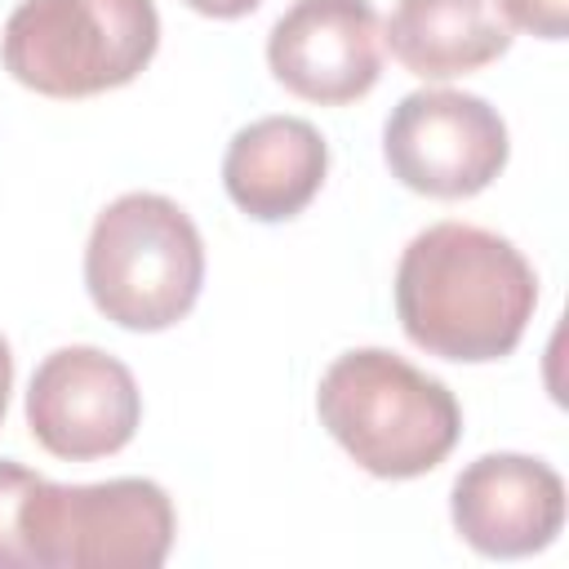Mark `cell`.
<instances>
[{
    "label": "cell",
    "instance_id": "1",
    "mask_svg": "<svg viewBox=\"0 0 569 569\" xmlns=\"http://www.w3.org/2000/svg\"><path fill=\"white\" fill-rule=\"evenodd\" d=\"M538 307L525 253L471 222H436L409 240L396 267V316L422 351L485 365L516 351Z\"/></svg>",
    "mask_w": 569,
    "mask_h": 569
},
{
    "label": "cell",
    "instance_id": "2",
    "mask_svg": "<svg viewBox=\"0 0 569 569\" xmlns=\"http://www.w3.org/2000/svg\"><path fill=\"white\" fill-rule=\"evenodd\" d=\"M316 409L329 436L382 480L427 476L462 436L453 391L382 347L338 356L320 378Z\"/></svg>",
    "mask_w": 569,
    "mask_h": 569
},
{
    "label": "cell",
    "instance_id": "3",
    "mask_svg": "<svg viewBox=\"0 0 569 569\" xmlns=\"http://www.w3.org/2000/svg\"><path fill=\"white\" fill-rule=\"evenodd\" d=\"M93 307L120 329L156 333L178 325L204 284V244L196 222L156 191L111 200L84 249Z\"/></svg>",
    "mask_w": 569,
    "mask_h": 569
},
{
    "label": "cell",
    "instance_id": "4",
    "mask_svg": "<svg viewBox=\"0 0 569 569\" xmlns=\"http://www.w3.org/2000/svg\"><path fill=\"white\" fill-rule=\"evenodd\" d=\"M160 44L151 0H22L0 40L4 71L44 98L129 84Z\"/></svg>",
    "mask_w": 569,
    "mask_h": 569
},
{
    "label": "cell",
    "instance_id": "5",
    "mask_svg": "<svg viewBox=\"0 0 569 569\" xmlns=\"http://www.w3.org/2000/svg\"><path fill=\"white\" fill-rule=\"evenodd\" d=\"M31 569H156L173 547V502L156 480H36L22 507Z\"/></svg>",
    "mask_w": 569,
    "mask_h": 569
},
{
    "label": "cell",
    "instance_id": "6",
    "mask_svg": "<svg viewBox=\"0 0 569 569\" xmlns=\"http://www.w3.org/2000/svg\"><path fill=\"white\" fill-rule=\"evenodd\" d=\"M382 156L409 191L462 200L485 191L502 173L507 124L476 93L418 89L391 107L382 129Z\"/></svg>",
    "mask_w": 569,
    "mask_h": 569
},
{
    "label": "cell",
    "instance_id": "7",
    "mask_svg": "<svg viewBox=\"0 0 569 569\" xmlns=\"http://www.w3.org/2000/svg\"><path fill=\"white\" fill-rule=\"evenodd\" d=\"M138 418L142 396L133 373L98 347H58L31 373L27 427L53 458H107L133 440Z\"/></svg>",
    "mask_w": 569,
    "mask_h": 569
},
{
    "label": "cell",
    "instance_id": "8",
    "mask_svg": "<svg viewBox=\"0 0 569 569\" xmlns=\"http://www.w3.org/2000/svg\"><path fill=\"white\" fill-rule=\"evenodd\" d=\"M267 62L307 102H356L382 76V22L369 0H293L271 27Z\"/></svg>",
    "mask_w": 569,
    "mask_h": 569
},
{
    "label": "cell",
    "instance_id": "9",
    "mask_svg": "<svg viewBox=\"0 0 569 569\" xmlns=\"http://www.w3.org/2000/svg\"><path fill=\"white\" fill-rule=\"evenodd\" d=\"M453 529L493 560L542 551L565 525V480L525 453H485L453 480Z\"/></svg>",
    "mask_w": 569,
    "mask_h": 569
},
{
    "label": "cell",
    "instance_id": "10",
    "mask_svg": "<svg viewBox=\"0 0 569 569\" xmlns=\"http://www.w3.org/2000/svg\"><path fill=\"white\" fill-rule=\"evenodd\" d=\"M329 169V147L316 124L298 116H267L244 124L222 156V187L240 213L284 222L302 213Z\"/></svg>",
    "mask_w": 569,
    "mask_h": 569
},
{
    "label": "cell",
    "instance_id": "11",
    "mask_svg": "<svg viewBox=\"0 0 569 569\" xmlns=\"http://www.w3.org/2000/svg\"><path fill=\"white\" fill-rule=\"evenodd\" d=\"M382 40L405 71L449 80L502 58L511 27L493 0H396Z\"/></svg>",
    "mask_w": 569,
    "mask_h": 569
},
{
    "label": "cell",
    "instance_id": "12",
    "mask_svg": "<svg viewBox=\"0 0 569 569\" xmlns=\"http://www.w3.org/2000/svg\"><path fill=\"white\" fill-rule=\"evenodd\" d=\"M36 480L40 476L31 467L0 458V569H31V556L22 542V507Z\"/></svg>",
    "mask_w": 569,
    "mask_h": 569
},
{
    "label": "cell",
    "instance_id": "13",
    "mask_svg": "<svg viewBox=\"0 0 569 569\" xmlns=\"http://www.w3.org/2000/svg\"><path fill=\"white\" fill-rule=\"evenodd\" d=\"M507 22L542 36V40H565L569 31V0H493Z\"/></svg>",
    "mask_w": 569,
    "mask_h": 569
},
{
    "label": "cell",
    "instance_id": "14",
    "mask_svg": "<svg viewBox=\"0 0 569 569\" xmlns=\"http://www.w3.org/2000/svg\"><path fill=\"white\" fill-rule=\"evenodd\" d=\"M182 4H191V9L204 13V18H244V13H253L262 0H182Z\"/></svg>",
    "mask_w": 569,
    "mask_h": 569
},
{
    "label": "cell",
    "instance_id": "15",
    "mask_svg": "<svg viewBox=\"0 0 569 569\" xmlns=\"http://www.w3.org/2000/svg\"><path fill=\"white\" fill-rule=\"evenodd\" d=\"M9 387H13V356H9V342L0 338V418L9 405Z\"/></svg>",
    "mask_w": 569,
    "mask_h": 569
}]
</instances>
